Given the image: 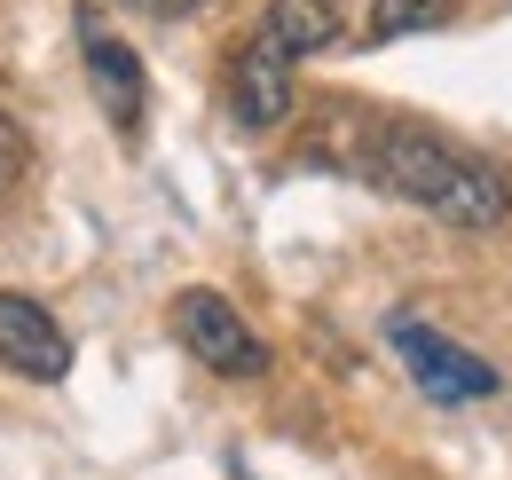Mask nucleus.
<instances>
[{"mask_svg":"<svg viewBox=\"0 0 512 480\" xmlns=\"http://www.w3.org/2000/svg\"><path fill=\"white\" fill-rule=\"evenodd\" d=\"M449 8L457 0H371V40H410V32H434V24H449Z\"/></svg>","mask_w":512,"mask_h":480,"instance_id":"6e6552de","label":"nucleus"},{"mask_svg":"<svg viewBox=\"0 0 512 480\" xmlns=\"http://www.w3.org/2000/svg\"><path fill=\"white\" fill-rule=\"evenodd\" d=\"M79 48H87V79H95L111 126L134 134V126H142V63H134V48H127V40H111L95 16H79Z\"/></svg>","mask_w":512,"mask_h":480,"instance_id":"423d86ee","label":"nucleus"},{"mask_svg":"<svg viewBox=\"0 0 512 480\" xmlns=\"http://www.w3.org/2000/svg\"><path fill=\"white\" fill-rule=\"evenodd\" d=\"M260 32L284 48V56H316L339 40V0H268Z\"/></svg>","mask_w":512,"mask_h":480,"instance_id":"0eeeda50","label":"nucleus"},{"mask_svg":"<svg viewBox=\"0 0 512 480\" xmlns=\"http://www.w3.org/2000/svg\"><path fill=\"white\" fill-rule=\"evenodd\" d=\"M386 339H394V355L410 362V378H418L434 402H489V394H497V362L465 355L457 339H442V331L418 323V315H386Z\"/></svg>","mask_w":512,"mask_h":480,"instance_id":"f03ea898","label":"nucleus"},{"mask_svg":"<svg viewBox=\"0 0 512 480\" xmlns=\"http://www.w3.org/2000/svg\"><path fill=\"white\" fill-rule=\"evenodd\" d=\"M174 331H182V347H190L205 370H221V378H260V370H268V347L245 331V315L221 300V292H205V284L174 300Z\"/></svg>","mask_w":512,"mask_h":480,"instance_id":"7ed1b4c3","label":"nucleus"},{"mask_svg":"<svg viewBox=\"0 0 512 480\" xmlns=\"http://www.w3.org/2000/svg\"><path fill=\"white\" fill-rule=\"evenodd\" d=\"M292 63H300V56H284L268 32H253V40L237 48V63H229V111H237V126L268 134V126L292 119V95H300Z\"/></svg>","mask_w":512,"mask_h":480,"instance_id":"20e7f679","label":"nucleus"},{"mask_svg":"<svg viewBox=\"0 0 512 480\" xmlns=\"http://www.w3.org/2000/svg\"><path fill=\"white\" fill-rule=\"evenodd\" d=\"M24 166H32V142H24V126L0 111V197H8L16 181H24Z\"/></svg>","mask_w":512,"mask_h":480,"instance_id":"1a4fd4ad","label":"nucleus"},{"mask_svg":"<svg viewBox=\"0 0 512 480\" xmlns=\"http://www.w3.org/2000/svg\"><path fill=\"white\" fill-rule=\"evenodd\" d=\"M0 362L16 370V378H40V386H56L71 370V339L56 331V315L40 300H24V292H0Z\"/></svg>","mask_w":512,"mask_h":480,"instance_id":"39448f33","label":"nucleus"},{"mask_svg":"<svg viewBox=\"0 0 512 480\" xmlns=\"http://www.w3.org/2000/svg\"><path fill=\"white\" fill-rule=\"evenodd\" d=\"M127 8H142V16H197L205 0H127Z\"/></svg>","mask_w":512,"mask_h":480,"instance_id":"9d476101","label":"nucleus"},{"mask_svg":"<svg viewBox=\"0 0 512 480\" xmlns=\"http://www.w3.org/2000/svg\"><path fill=\"white\" fill-rule=\"evenodd\" d=\"M316 158H339L355 181H371V189H386V197L434 213V221H449V229H497V221L512 213V181L497 174L481 150L449 142V134H434V126H410V119L347 126V142H339V150H316Z\"/></svg>","mask_w":512,"mask_h":480,"instance_id":"f257e3e1","label":"nucleus"}]
</instances>
